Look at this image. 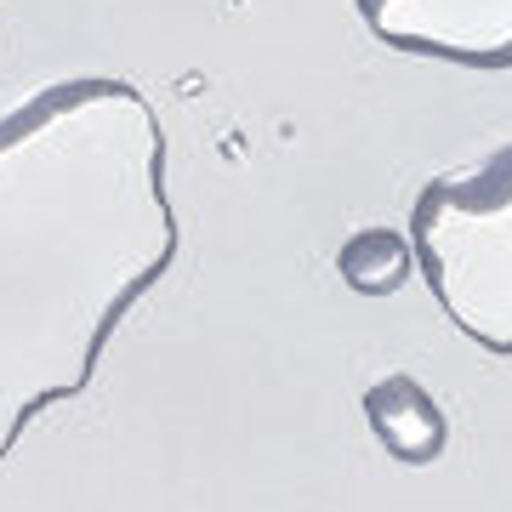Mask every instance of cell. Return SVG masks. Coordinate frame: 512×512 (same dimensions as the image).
<instances>
[{
  "mask_svg": "<svg viewBox=\"0 0 512 512\" xmlns=\"http://www.w3.org/2000/svg\"><path fill=\"white\" fill-rule=\"evenodd\" d=\"M177 251L165 131L131 80L80 74L0 114V461L92 387Z\"/></svg>",
  "mask_w": 512,
  "mask_h": 512,
  "instance_id": "1",
  "label": "cell"
},
{
  "mask_svg": "<svg viewBox=\"0 0 512 512\" xmlns=\"http://www.w3.org/2000/svg\"><path fill=\"white\" fill-rule=\"evenodd\" d=\"M410 251L444 319L495 359H512V143L421 183Z\"/></svg>",
  "mask_w": 512,
  "mask_h": 512,
  "instance_id": "2",
  "label": "cell"
},
{
  "mask_svg": "<svg viewBox=\"0 0 512 512\" xmlns=\"http://www.w3.org/2000/svg\"><path fill=\"white\" fill-rule=\"evenodd\" d=\"M370 35L410 57L512 69V0H353Z\"/></svg>",
  "mask_w": 512,
  "mask_h": 512,
  "instance_id": "3",
  "label": "cell"
},
{
  "mask_svg": "<svg viewBox=\"0 0 512 512\" xmlns=\"http://www.w3.org/2000/svg\"><path fill=\"white\" fill-rule=\"evenodd\" d=\"M359 410H365L376 444H382L393 461H404V467H433V461L444 456V444H450V421H444L439 399H433L416 376H404V370L370 382Z\"/></svg>",
  "mask_w": 512,
  "mask_h": 512,
  "instance_id": "4",
  "label": "cell"
},
{
  "mask_svg": "<svg viewBox=\"0 0 512 512\" xmlns=\"http://www.w3.org/2000/svg\"><path fill=\"white\" fill-rule=\"evenodd\" d=\"M410 268H416L410 234H393V228H353L336 245V274L359 296H393L410 279Z\"/></svg>",
  "mask_w": 512,
  "mask_h": 512,
  "instance_id": "5",
  "label": "cell"
}]
</instances>
